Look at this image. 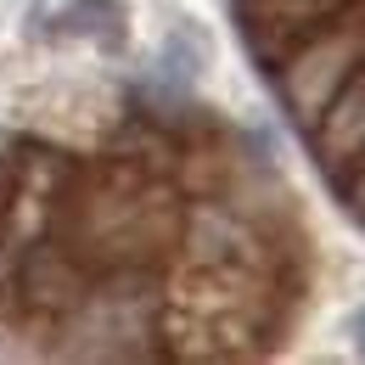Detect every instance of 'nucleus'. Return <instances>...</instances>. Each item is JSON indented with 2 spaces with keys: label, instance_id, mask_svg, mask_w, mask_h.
Segmentation results:
<instances>
[{
  "label": "nucleus",
  "instance_id": "f03ea898",
  "mask_svg": "<svg viewBox=\"0 0 365 365\" xmlns=\"http://www.w3.org/2000/svg\"><path fill=\"white\" fill-rule=\"evenodd\" d=\"M315 158H320V169H326V180H337L343 163H349L343 185L354 180V169H360V158H365V73L360 79H343V91L326 101V113H320V124H315Z\"/></svg>",
  "mask_w": 365,
  "mask_h": 365
},
{
  "label": "nucleus",
  "instance_id": "f257e3e1",
  "mask_svg": "<svg viewBox=\"0 0 365 365\" xmlns=\"http://www.w3.org/2000/svg\"><path fill=\"white\" fill-rule=\"evenodd\" d=\"M236 6V29L247 40V56L281 73L298 51H309L320 34H331L343 0H230Z\"/></svg>",
  "mask_w": 365,
  "mask_h": 365
},
{
  "label": "nucleus",
  "instance_id": "20e7f679",
  "mask_svg": "<svg viewBox=\"0 0 365 365\" xmlns=\"http://www.w3.org/2000/svg\"><path fill=\"white\" fill-rule=\"evenodd\" d=\"M349 331H354V349H360V354H365V309H360V315H354V320H349Z\"/></svg>",
  "mask_w": 365,
  "mask_h": 365
},
{
  "label": "nucleus",
  "instance_id": "7ed1b4c3",
  "mask_svg": "<svg viewBox=\"0 0 365 365\" xmlns=\"http://www.w3.org/2000/svg\"><path fill=\"white\" fill-rule=\"evenodd\" d=\"M62 17L51 23L56 34H91L101 46H118L124 40V6L118 0H56Z\"/></svg>",
  "mask_w": 365,
  "mask_h": 365
}]
</instances>
